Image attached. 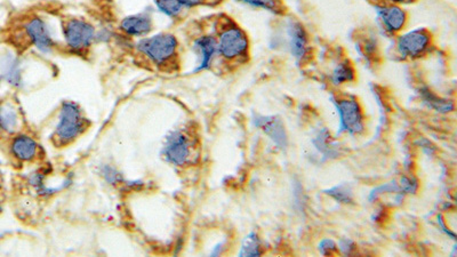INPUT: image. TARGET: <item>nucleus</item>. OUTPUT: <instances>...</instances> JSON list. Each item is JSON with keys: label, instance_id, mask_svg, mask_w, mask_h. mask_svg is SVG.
I'll use <instances>...</instances> for the list:
<instances>
[{"label": "nucleus", "instance_id": "nucleus-1", "mask_svg": "<svg viewBox=\"0 0 457 257\" xmlns=\"http://www.w3.org/2000/svg\"><path fill=\"white\" fill-rule=\"evenodd\" d=\"M138 52L145 55L152 65L160 69L174 70L178 60V41L171 34H159L143 38L138 44Z\"/></svg>", "mask_w": 457, "mask_h": 257}, {"label": "nucleus", "instance_id": "nucleus-2", "mask_svg": "<svg viewBox=\"0 0 457 257\" xmlns=\"http://www.w3.org/2000/svg\"><path fill=\"white\" fill-rule=\"evenodd\" d=\"M87 128L88 119L84 116L79 105L74 102L67 101L62 105L59 123L56 125L53 138L55 143L65 145L79 138Z\"/></svg>", "mask_w": 457, "mask_h": 257}, {"label": "nucleus", "instance_id": "nucleus-3", "mask_svg": "<svg viewBox=\"0 0 457 257\" xmlns=\"http://www.w3.org/2000/svg\"><path fill=\"white\" fill-rule=\"evenodd\" d=\"M62 32L67 46L76 53L87 51L95 38V29L83 19L65 20L62 23Z\"/></svg>", "mask_w": 457, "mask_h": 257}, {"label": "nucleus", "instance_id": "nucleus-4", "mask_svg": "<svg viewBox=\"0 0 457 257\" xmlns=\"http://www.w3.org/2000/svg\"><path fill=\"white\" fill-rule=\"evenodd\" d=\"M334 105L340 120L338 134L342 133H347L350 135L360 134L364 131L365 125H364L362 107L356 98H340L338 101H334Z\"/></svg>", "mask_w": 457, "mask_h": 257}, {"label": "nucleus", "instance_id": "nucleus-5", "mask_svg": "<svg viewBox=\"0 0 457 257\" xmlns=\"http://www.w3.org/2000/svg\"><path fill=\"white\" fill-rule=\"evenodd\" d=\"M218 53L225 60H236L249 48V39L239 27L229 25L218 34Z\"/></svg>", "mask_w": 457, "mask_h": 257}, {"label": "nucleus", "instance_id": "nucleus-6", "mask_svg": "<svg viewBox=\"0 0 457 257\" xmlns=\"http://www.w3.org/2000/svg\"><path fill=\"white\" fill-rule=\"evenodd\" d=\"M191 141L182 131H174L166 138L163 154L166 162L174 166H183L191 157Z\"/></svg>", "mask_w": 457, "mask_h": 257}, {"label": "nucleus", "instance_id": "nucleus-7", "mask_svg": "<svg viewBox=\"0 0 457 257\" xmlns=\"http://www.w3.org/2000/svg\"><path fill=\"white\" fill-rule=\"evenodd\" d=\"M431 43V36L423 29L409 31L407 34L399 36L397 48L404 58H415L423 55Z\"/></svg>", "mask_w": 457, "mask_h": 257}, {"label": "nucleus", "instance_id": "nucleus-8", "mask_svg": "<svg viewBox=\"0 0 457 257\" xmlns=\"http://www.w3.org/2000/svg\"><path fill=\"white\" fill-rule=\"evenodd\" d=\"M253 124L256 128L263 131L277 147L285 150L289 144V138L285 126L280 118L276 116H255L253 118Z\"/></svg>", "mask_w": 457, "mask_h": 257}, {"label": "nucleus", "instance_id": "nucleus-9", "mask_svg": "<svg viewBox=\"0 0 457 257\" xmlns=\"http://www.w3.org/2000/svg\"><path fill=\"white\" fill-rule=\"evenodd\" d=\"M25 30L31 43L34 44V46L39 49L40 52L47 53L52 51L54 47V39L49 31L48 25L43 19L34 18L29 20L25 23Z\"/></svg>", "mask_w": 457, "mask_h": 257}, {"label": "nucleus", "instance_id": "nucleus-10", "mask_svg": "<svg viewBox=\"0 0 457 257\" xmlns=\"http://www.w3.org/2000/svg\"><path fill=\"white\" fill-rule=\"evenodd\" d=\"M376 13L383 23L384 28L390 34H396L398 31L402 30L405 25L406 20H407L405 11H402L396 5L376 7Z\"/></svg>", "mask_w": 457, "mask_h": 257}, {"label": "nucleus", "instance_id": "nucleus-11", "mask_svg": "<svg viewBox=\"0 0 457 257\" xmlns=\"http://www.w3.org/2000/svg\"><path fill=\"white\" fill-rule=\"evenodd\" d=\"M194 49L199 58V63L194 71L206 70L211 67L213 58L218 53V41L212 36H201L194 40Z\"/></svg>", "mask_w": 457, "mask_h": 257}, {"label": "nucleus", "instance_id": "nucleus-12", "mask_svg": "<svg viewBox=\"0 0 457 257\" xmlns=\"http://www.w3.org/2000/svg\"><path fill=\"white\" fill-rule=\"evenodd\" d=\"M120 29L132 37H143L152 30V19L145 13L127 16L120 23Z\"/></svg>", "mask_w": 457, "mask_h": 257}, {"label": "nucleus", "instance_id": "nucleus-13", "mask_svg": "<svg viewBox=\"0 0 457 257\" xmlns=\"http://www.w3.org/2000/svg\"><path fill=\"white\" fill-rule=\"evenodd\" d=\"M289 45L291 53L294 58L301 60L305 55L307 49V34L303 25L298 22H291L287 29Z\"/></svg>", "mask_w": 457, "mask_h": 257}, {"label": "nucleus", "instance_id": "nucleus-14", "mask_svg": "<svg viewBox=\"0 0 457 257\" xmlns=\"http://www.w3.org/2000/svg\"><path fill=\"white\" fill-rule=\"evenodd\" d=\"M11 152L20 162H31L37 156V142L28 135H18L11 143Z\"/></svg>", "mask_w": 457, "mask_h": 257}, {"label": "nucleus", "instance_id": "nucleus-15", "mask_svg": "<svg viewBox=\"0 0 457 257\" xmlns=\"http://www.w3.org/2000/svg\"><path fill=\"white\" fill-rule=\"evenodd\" d=\"M0 70L4 79L10 85L19 87L22 84L21 69L18 58L12 54H7L1 58L0 61Z\"/></svg>", "mask_w": 457, "mask_h": 257}, {"label": "nucleus", "instance_id": "nucleus-16", "mask_svg": "<svg viewBox=\"0 0 457 257\" xmlns=\"http://www.w3.org/2000/svg\"><path fill=\"white\" fill-rule=\"evenodd\" d=\"M312 143L317 150L325 157L326 159H334V158H338L340 154L338 145L333 142L331 134L326 128H322L317 134L316 138L312 140Z\"/></svg>", "mask_w": 457, "mask_h": 257}, {"label": "nucleus", "instance_id": "nucleus-17", "mask_svg": "<svg viewBox=\"0 0 457 257\" xmlns=\"http://www.w3.org/2000/svg\"><path fill=\"white\" fill-rule=\"evenodd\" d=\"M420 96L428 107H431L433 110L438 111V112L446 114V112H449V111L454 109L453 102L439 98L428 88L420 89Z\"/></svg>", "mask_w": 457, "mask_h": 257}, {"label": "nucleus", "instance_id": "nucleus-18", "mask_svg": "<svg viewBox=\"0 0 457 257\" xmlns=\"http://www.w3.org/2000/svg\"><path fill=\"white\" fill-rule=\"evenodd\" d=\"M19 124L16 111L10 105H5L0 102V129L4 132L12 133L15 131Z\"/></svg>", "mask_w": 457, "mask_h": 257}, {"label": "nucleus", "instance_id": "nucleus-19", "mask_svg": "<svg viewBox=\"0 0 457 257\" xmlns=\"http://www.w3.org/2000/svg\"><path fill=\"white\" fill-rule=\"evenodd\" d=\"M239 256L256 257L262 255V245L258 235L255 232L249 233V236L244 239L241 248H240Z\"/></svg>", "mask_w": 457, "mask_h": 257}, {"label": "nucleus", "instance_id": "nucleus-20", "mask_svg": "<svg viewBox=\"0 0 457 257\" xmlns=\"http://www.w3.org/2000/svg\"><path fill=\"white\" fill-rule=\"evenodd\" d=\"M331 79H333V83L336 84V85L352 81L355 79V70H353L350 63H347V62L340 63L333 71Z\"/></svg>", "mask_w": 457, "mask_h": 257}, {"label": "nucleus", "instance_id": "nucleus-21", "mask_svg": "<svg viewBox=\"0 0 457 257\" xmlns=\"http://www.w3.org/2000/svg\"><path fill=\"white\" fill-rule=\"evenodd\" d=\"M326 195L334 198L336 202L342 204H351L353 202V193L351 187L347 184H340L336 187H331L325 190Z\"/></svg>", "mask_w": 457, "mask_h": 257}, {"label": "nucleus", "instance_id": "nucleus-22", "mask_svg": "<svg viewBox=\"0 0 457 257\" xmlns=\"http://www.w3.org/2000/svg\"><path fill=\"white\" fill-rule=\"evenodd\" d=\"M156 6L160 12L169 18H176L181 14L185 7L178 3V0H154Z\"/></svg>", "mask_w": 457, "mask_h": 257}, {"label": "nucleus", "instance_id": "nucleus-23", "mask_svg": "<svg viewBox=\"0 0 457 257\" xmlns=\"http://www.w3.org/2000/svg\"><path fill=\"white\" fill-rule=\"evenodd\" d=\"M239 1L246 4V5H249V6L270 11V12L276 13V14H280L284 11L280 0H239Z\"/></svg>", "mask_w": 457, "mask_h": 257}, {"label": "nucleus", "instance_id": "nucleus-24", "mask_svg": "<svg viewBox=\"0 0 457 257\" xmlns=\"http://www.w3.org/2000/svg\"><path fill=\"white\" fill-rule=\"evenodd\" d=\"M385 193H397V195L400 193V195H402L400 187H399V183H397L396 181H391L389 183H384L380 187H375L374 190L371 191V195H369V200L374 202V200L378 199V197L385 195Z\"/></svg>", "mask_w": 457, "mask_h": 257}, {"label": "nucleus", "instance_id": "nucleus-25", "mask_svg": "<svg viewBox=\"0 0 457 257\" xmlns=\"http://www.w3.org/2000/svg\"><path fill=\"white\" fill-rule=\"evenodd\" d=\"M399 187L402 191V195L405 193H415L418 190V184L415 178H407V176H402L399 182Z\"/></svg>", "mask_w": 457, "mask_h": 257}, {"label": "nucleus", "instance_id": "nucleus-26", "mask_svg": "<svg viewBox=\"0 0 457 257\" xmlns=\"http://www.w3.org/2000/svg\"><path fill=\"white\" fill-rule=\"evenodd\" d=\"M318 249H319L320 254L324 255V256L335 254L338 251V246L335 244L334 240H331V239H322V242H319V245H318Z\"/></svg>", "mask_w": 457, "mask_h": 257}, {"label": "nucleus", "instance_id": "nucleus-27", "mask_svg": "<svg viewBox=\"0 0 457 257\" xmlns=\"http://www.w3.org/2000/svg\"><path fill=\"white\" fill-rule=\"evenodd\" d=\"M101 174L105 176V181L109 182L110 184H118L123 181L121 175L114 167H110V166H105L102 169Z\"/></svg>", "mask_w": 457, "mask_h": 257}, {"label": "nucleus", "instance_id": "nucleus-28", "mask_svg": "<svg viewBox=\"0 0 457 257\" xmlns=\"http://www.w3.org/2000/svg\"><path fill=\"white\" fill-rule=\"evenodd\" d=\"M338 248H340V251H342L344 255H351L353 251H356V245H355V242L347 238L342 239V240H340V244H338Z\"/></svg>", "mask_w": 457, "mask_h": 257}, {"label": "nucleus", "instance_id": "nucleus-29", "mask_svg": "<svg viewBox=\"0 0 457 257\" xmlns=\"http://www.w3.org/2000/svg\"><path fill=\"white\" fill-rule=\"evenodd\" d=\"M178 3L185 8H192V7L200 6L207 3V0H178Z\"/></svg>", "mask_w": 457, "mask_h": 257}, {"label": "nucleus", "instance_id": "nucleus-30", "mask_svg": "<svg viewBox=\"0 0 457 257\" xmlns=\"http://www.w3.org/2000/svg\"><path fill=\"white\" fill-rule=\"evenodd\" d=\"M385 1H387V3L393 4V5H395V4L407 3V1H411V0H385Z\"/></svg>", "mask_w": 457, "mask_h": 257}, {"label": "nucleus", "instance_id": "nucleus-31", "mask_svg": "<svg viewBox=\"0 0 457 257\" xmlns=\"http://www.w3.org/2000/svg\"><path fill=\"white\" fill-rule=\"evenodd\" d=\"M0 84H1V76H0Z\"/></svg>", "mask_w": 457, "mask_h": 257}]
</instances>
